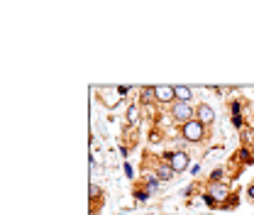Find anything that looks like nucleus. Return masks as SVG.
Wrapping results in <instances>:
<instances>
[{
  "instance_id": "nucleus-2",
  "label": "nucleus",
  "mask_w": 254,
  "mask_h": 215,
  "mask_svg": "<svg viewBox=\"0 0 254 215\" xmlns=\"http://www.w3.org/2000/svg\"><path fill=\"white\" fill-rule=\"evenodd\" d=\"M171 115H174V120L176 123H181V125H186V123H190L193 120V115H195V110L190 108L189 103H174V108H171Z\"/></svg>"
},
{
  "instance_id": "nucleus-5",
  "label": "nucleus",
  "mask_w": 254,
  "mask_h": 215,
  "mask_svg": "<svg viewBox=\"0 0 254 215\" xmlns=\"http://www.w3.org/2000/svg\"><path fill=\"white\" fill-rule=\"evenodd\" d=\"M195 115H198V120H200L203 125H210V123L215 120V110H213L210 105H205V103L195 108Z\"/></svg>"
},
{
  "instance_id": "nucleus-8",
  "label": "nucleus",
  "mask_w": 254,
  "mask_h": 215,
  "mask_svg": "<svg viewBox=\"0 0 254 215\" xmlns=\"http://www.w3.org/2000/svg\"><path fill=\"white\" fill-rule=\"evenodd\" d=\"M157 174H159V179H161V181H171V179H174V174H176V171H174V169H171V166H161V169H159V171H157Z\"/></svg>"
},
{
  "instance_id": "nucleus-16",
  "label": "nucleus",
  "mask_w": 254,
  "mask_h": 215,
  "mask_svg": "<svg viewBox=\"0 0 254 215\" xmlns=\"http://www.w3.org/2000/svg\"><path fill=\"white\" fill-rule=\"evenodd\" d=\"M203 201H205L208 206H213V203H215V198H213V196H203Z\"/></svg>"
},
{
  "instance_id": "nucleus-3",
  "label": "nucleus",
  "mask_w": 254,
  "mask_h": 215,
  "mask_svg": "<svg viewBox=\"0 0 254 215\" xmlns=\"http://www.w3.org/2000/svg\"><path fill=\"white\" fill-rule=\"evenodd\" d=\"M189 164H190V159H189V154L186 152H171V159H169V166L179 174V171H186L189 169Z\"/></svg>"
},
{
  "instance_id": "nucleus-4",
  "label": "nucleus",
  "mask_w": 254,
  "mask_h": 215,
  "mask_svg": "<svg viewBox=\"0 0 254 215\" xmlns=\"http://www.w3.org/2000/svg\"><path fill=\"white\" fill-rule=\"evenodd\" d=\"M154 98H157L159 103H171V100H176L174 86H154Z\"/></svg>"
},
{
  "instance_id": "nucleus-12",
  "label": "nucleus",
  "mask_w": 254,
  "mask_h": 215,
  "mask_svg": "<svg viewBox=\"0 0 254 215\" xmlns=\"http://www.w3.org/2000/svg\"><path fill=\"white\" fill-rule=\"evenodd\" d=\"M88 191H91V196H93V198H98V196H100V188H98L95 184H91V188H88Z\"/></svg>"
},
{
  "instance_id": "nucleus-9",
  "label": "nucleus",
  "mask_w": 254,
  "mask_h": 215,
  "mask_svg": "<svg viewBox=\"0 0 254 215\" xmlns=\"http://www.w3.org/2000/svg\"><path fill=\"white\" fill-rule=\"evenodd\" d=\"M152 100H157V98H154V86L142 91V103H152Z\"/></svg>"
},
{
  "instance_id": "nucleus-7",
  "label": "nucleus",
  "mask_w": 254,
  "mask_h": 215,
  "mask_svg": "<svg viewBox=\"0 0 254 215\" xmlns=\"http://www.w3.org/2000/svg\"><path fill=\"white\" fill-rule=\"evenodd\" d=\"M210 196L213 198H225L227 196V186L225 184H210Z\"/></svg>"
},
{
  "instance_id": "nucleus-11",
  "label": "nucleus",
  "mask_w": 254,
  "mask_h": 215,
  "mask_svg": "<svg viewBox=\"0 0 254 215\" xmlns=\"http://www.w3.org/2000/svg\"><path fill=\"white\" fill-rule=\"evenodd\" d=\"M210 179H213V184H220V179H222V169H215V171L210 174Z\"/></svg>"
},
{
  "instance_id": "nucleus-6",
  "label": "nucleus",
  "mask_w": 254,
  "mask_h": 215,
  "mask_svg": "<svg viewBox=\"0 0 254 215\" xmlns=\"http://www.w3.org/2000/svg\"><path fill=\"white\" fill-rule=\"evenodd\" d=\"M174 93H176V100H179V103H189L190 95H193V91H190L189 86H174Z\"/></svg>"
},
{
  "instance_id": "nucleus-17",
  "label": "nucleus",
  "mask_w": 254,
  "mask_h": 215,
  "mask_svg": "<svg viewBox=\"0 0 254 215\" xmlns=\"http://www.w3.org/2000/svg\"><path fill=\"white\" fill-rule=\"evenodd\" d=\"M247 193H250V198L254 201V186H250V191H247Z\"/></svg>"
},
{
  "instance_id": "nucleus-10",
  "label": "nucleus",
  "mask_w": 254,
  "mask_h": 215,
  "mask_svg": "<svg viewBox=\"0 0 254 215\" xmlns=\"http://www.w3.org/2000/svg\"><path fill=\"white\" fill-rule=\"evenodd\" d=\"M103 100H105V105H108V108H115V105H118V103H120V95H113V93H110V98H108V95H105V98H103Z\"/></svg>"
},
{
  "instance_id": "nucleus-14",
  "label": "nucleus",
  "mask_w": 254,
  "mask_h": 215,
  "mask_svg": "<svg viewBox=\"0 0 254 215\" xmlns=\"http://www.w3.org/2000/svg\"><path fill=\"white\" fill-rule=\"evenodd\" d=\"M127 91H129V86H118V93H120V95H125Z\"/></svg>"
},
{
  "instance_id": "nucleus-15",
  "label": "nucleus",
  "mask_w": 254,
  "mask_h": 215,
  "mask_svg": "<svg viewBox=\"0 0 254 215\" xmlns=\"http://www.w3.org/2000/svg\"><path fill=\"white\" fill-rule=\"evenodd\" d=\"M232 123H235V127H240V125H242V118H240V115H235V118H232Z\"/></svg>"
},
{
  "instance_id": "nucleus-13",
  "label": "nucleus",
  "mask_w": 254,
  "mask_h": 215,
  "mask_svg": "<svg viewBox=\"0 0 254 215\" xmlns=\"http://www.w3.org/2000/svg\"><path fill=\"white\" fill-rule=\"evenodd\" d=\"M129 123H132V125L137 123V108H129Z\"/></svg>"
},
{
  "instance_id": "nucleus-1",
  "label": "nucleus",
  "mask_w": 254,
  "mask_h": 215,
  "mask_svg": "<svg viewBox=\"0 0 254 215\" xmlns=\"http://www.w3.org/2000/svg\"><path fill=\"white\" fill-rule=\"evenodd\" d=\"M181 135H184V140H189V142H200L203 135H205V125H203L200 120H190V123L184 125Z\"/></svg>"
}]
</instances>
